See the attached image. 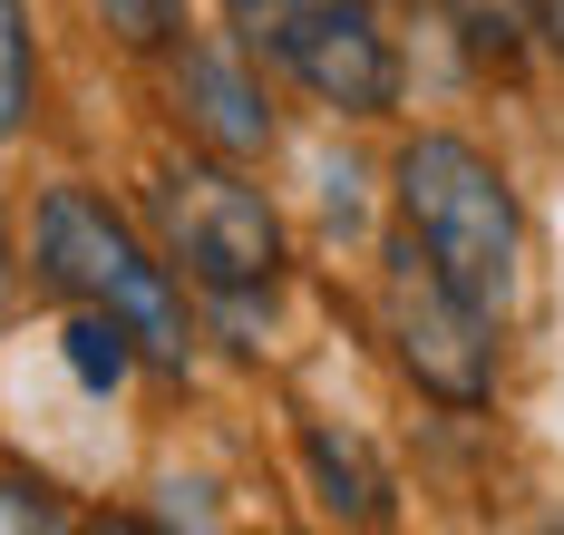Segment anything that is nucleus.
I'll return each mask as SVG.
<instances>
[{
  "mask_svg": "<svg viewBox=\"0 0 564 535\" xmlns=\"http://www.w3.org/2000/svg\"><path fill=\"white\" fill-rule=\"evenodd\" d=\"M390 195H399V234L419 243L477 312L507 321L525 293V205H516L507 166L487 146H467L448 127H419L390 156Z\"/></svg>",
  "mask_w": 564,
  "mask_h": 535,
  "instance_id": "nucleus-1",
  "label": "nucleus"
},
{
  "mask_svg": "<svg viewBox=\"0 0 564 535\" xmlns=\"http://www.w3.org/2000/svg\"><path fill=\"white\" fill-rule=\"evenodd\" d=\"M30 263H40V283H50L58 302L108 312L117 331L137 341V360L185 370V351H195L185 283H175V263L147 253V234L117 215L108 195H88V185H50L40 215H30Z\"/></svg>",
  "mask_w": 564,
  "mask_h": 535,
  "instance_id": "nucleus-2",
  "label": "nucleus"
},
{
  "mask_svg": "<svg viewBox=\"0 0 564 535\" xmlns=\"http://www.w3.org/2000/svg\"><path fill=\"white\" fill-rule=\"evenodd\" d=\"M147 215H156V243L166 263L215 302H253L282 283V215L263 205V185L225 166H156L147 176Z\"/></svg>",
  "mask_w": 564,
  "mask_h": 535,
  "instance_id": "nucleus-3",
  "label": "nucleus"
},
{
  "mask_svg": "<svg viewBox=\"0 0 564 535\" xmlns=\"http://www.w3.org/2000/svg\"><path fill=\"white\" fill-rule=\"evenodd\" d=\"M380 331H390L399 370H409L429 400L477 410V400L497 390V312H477L409 234L390 243V273H380Z\"/></svg>",
  "mask_w": 564,
  "mask_h": 535,
  "instance_id": "nucleus-4",
  "label": "nucleus"
},
{
  "mask_svg": "<svg viewBox=\"0 0 564 535\" xmlns=\"http://www.w3.org/2000/svg\"><path fill=\"white\" fill-rule=\"evenodd\" d=\"M263 59H282L340 118H380L399 98V59H390V30H380L370 0H292Z\"/></svg>",
  "mask_w": 564,
  "mask_h": 535,
  "instance_id": "nucleus-5",
  "label": "nucleus"
},
{
  "mask_svg": "<svg viewBox=\"0 0 564 535\" xmlns=\"http://www.w3.org/2000/svg\"><path fill=\"white\" fill-rule=\"evenodd\" d=\"M166 59H175V118H185L195 146H215V156H234V166L273 146V98H263V78H253L243 50L185 40V50H166Z\"/></svg>",
  "mask_w": 564,
  "mask_h": 535,
  "instance_id": "nucleus-6",
  "label": "nucleus"
},
{
  "mask_svg": "<svg viewBox=\"0 0 564 535\" xmlns=\"http://www.w3.org/2000/svg\"><path fill=\"white\" fill-rule=\"evenodd\" d=\"M302 468H312V487H322V516H350V526H380L390 516V477L370 468V448L360 438H340V428H302Z\"/></svg>",
  "mask_w": 564,
  "mask_h": 535,
  "instance_id": "nucleus-7",
  "label": "nucleus"
},
{
  "mask_svg": "<svg viewBox=\"0 0 564 535\" xmlns=\"http://www.w3.org/2000/svg\"><path fill=\"white\" fill-rule=\"evenodd\" d=\"M438 10H448V30L487 68H516L525 50H535V0H438Z\"/></svg>",
  "mask_w": 564,
  "mask_h": 535,
  "instance_id": "nucleus-8",
  "label": "nucleus"
},
{
  "mask_svg": "<svg viewBox=\"0 0 564 535\" xmlns=\"http://www.w3.org/2000/svg\"><path fill=\"white\" fill-rule=\"evenodd\" d=\"M40 108V50H30V10L20 0H0V146L30 127Z\"/></svg>",
  "mask_w": 564,
  "mask_h": 535,
  "instance_id": "nucleus-9",
  "label": "nucleus"
},
{
  "mask_svg": "<svg viewBox=\"0 0 564 535\" xmlns=\"http://www.w3.org/2000/svg\"><path fill=\"white\" fill-rule=\"evenodd\" d=\"M68 370H78L88 390H127V370H137V341L117 331L108 312H78V302H68Z\"/></svg>",
  "mask_w": 564,
  "mask_h": 535,
  "instance_id": "nucleus-10",
  "label": "nucleus"
},
{
  "mask_svg": "<svg viewBox=\"0 0 564 535\" xmlns=\"http://www.w3.org/2000/svg\"><path fill=\"white\" fill-rule=\"evenodd\" d=\"M98 10L127 50H175V30H185V0H98Z\"/></svg>",
  "mask_w": 564,
  "mask_h": 535,
  "instance_id": "nucleus-11",
  "label": "nucleus"
},
{
  "mask_svg": "<svg viewBox=\"0 0 564 535\" xmlns=\"http://www.w3.org/2000/svg\"><path fill=\"white\" fill-rule=\"evenodd\" d=\"M0 526H68V506H58L50 487H20V477H0Z\"/></svg>",
  "mask_w": 564,
  "mask_h": 535,
  "instance_id": "nucleus-12",
  "label": "nucleus"
},
{
  "mask_svg": "<svg viewBox=\"0 0 564 535\" xmlns=\"http://www.w3.org/2000/svg\"><path fill=\"white\" fill-rule=\"evenodd\" d=\"M282 10H292V0H225V20H234V40H243V50H273Z\"/></svg>",
  "mask_w": 564,
  "mask_h": 535,
  "instance_id": "nucleus-13",
  "label": "nucleus"
},
{
  "mask_svg": "<svg viewBox=\"0 0 564 535\" xmlns=\"http://www.w3.org/2000/svg\"><path fill=\"white\" fill-rule=\"evenodd\" d=\"M535 40H545V50L564 59V0H535Z\"/></svg>",
  "mask_w": 564,
  "mask_h": 535,
  "instance_id": "nucleus-14",
  "label": "nucleus"
},
{
  "mask_svg": "<svg viewBox=\"0 0 564 535\" xmlns=\"http://www.w3.org/2000/svg\"><path fill=\"white\" fill-rule=\"evenodd\" d=\"M0 312H10V243H0Z\"/></svg>",
  "mask_w": 564,
  "mask_h": 535,
  "instance_id": "nucleus-15",
  "label": "nucleus"
}]
</instances>
